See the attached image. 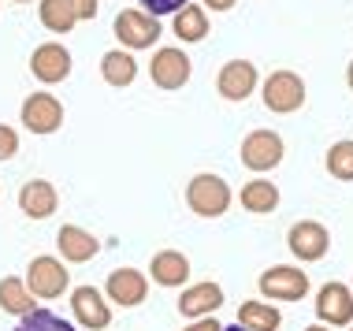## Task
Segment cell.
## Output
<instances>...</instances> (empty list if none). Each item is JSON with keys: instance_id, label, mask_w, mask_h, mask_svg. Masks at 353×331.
<instances>
[{"instance_id": "obj_7", "label": "cell", "mask_w": 353, "mask_h": 331, "mask_svg": "<svg viewBox=\"0 0 353 331\" xmlns=\"http://www.w3.org/2000/svg\"><path fill=\"white\" fill-rule=\"evenodd\" d=\"M19 123L30 134H56L63 127V105L56 93H30L19 108Z\"/></svg>"}, {"instance_id": "obj_1", "label": "cell", "mask_w": 353, "mask_h": 331, "mask_svg": "<svg viewBox=\"0 0 353 331\" xmlns=\"http://www.w3.org/2000/svg\"><path fill=\"white\" fill-rule=\"evenodd\" d=\"M231 201H234V194H231V186H227V179H219L212 172H201V175H194L186 183V205H190V212L205 216V220L223 216L227 209H231Z\"/></svg>"}, {"instance_id": "obj_4", "label": "cell", "mask_w": 353, "mask_h": 331, "mask_svg": "<svg viewBox=\"0 0 353 331\" xmlns=\"http://www.w3.org/2000/svg\"><path fill=\"white\" fill-rule=\"evenodd\" d=\"M256 287L268 301H301L309 294V272L294 268V264H275V268L261 272Z\"/></svg>"}, {"instance_id": "obj_16", "label": "cell", "mask_w": 353, "mask_h": 331, "mask_svg": "<svg viewBox=\"0 0 353 331\" xmlns=\"http://www.w3.org/2000/svg\"><path fill=\"white\" fill-rule=\"evenodd\" d=\"M56 250H60L63 264H85V261H93V257L101 253V242L93 239L85 227L63 223L60 231H56Z\"/></svg>"}, {"instance_id": "obj_5", "label": "cell", "mask_w": 353, "mask_h": 331, "mask_svg": "<svg viewBox=\"0 0 353 331\" xmlns=\"http://www.w3.org/2000/svg\"><path fill=\"white\" fill-rule=\"evenodd\" d=\"M238 157H242V164L250 168V172L264 175V172H272V168L283 164L286 146L275 130H250V134L242 138V153Z\"/></svg>"}, {"instance_id": "obj_27", "label": "cell", "mask_w": 353, "mask_h": 331, "mask_svg": "<svg viewBox=\"0 0 353 331\" xmlns=\"http://www.w3.org/2000/svg\"><path fill=\"white\" fill-rule=\"evenodd\" d=\"M138 4H141V12H145V15L160 19V15H175V12H183L190 0H138Z\"/></svg>"}, {"instance_id": "obj_31", "label": "cell", "mask_w": 353, "mask_h": 331, "mask_svg": "<svg viewBox=\"0 0 353 331\" xmlns=\"http://www.w3.org/2000/svg\"><path fill=\"white\" fill-rule=\"evenodd\" d=\"M234 4H238V0H201L205 12H208V8H212V12H231Z\"/></svg>"}, {"instance_id": "obj_36", "label": "cell", "mask_w": 353, "mask_h": 331, "mask_svg": "<svg viewBox=\"0 0 353 331\" xmlns=\"http://www.w3.org/2000/svg\"><path fill=\"white\" fill-rule=\"evenodd\" d=\"M350 331H353V328H350Z\"/></svg>"}, {"instance_id": "obj_19", "label": "cell", "mask_w": 353, "mask_h": 331, "mask_svg": "<svg viewBox=\"0 0 353 331\" xmlns=\"http://www.w3.org/2000/svg\"><path fill=\"white\" fill-rule=\"evenodd\" d=\"M101 79L108 82V86H130V82L138 79V60H134V52H127V49H112V52H104L101 56Z\"/></svg>"}, {"instance_id": "obj_2", "label": "cell", "mask_w": 353, "mask_h": 331, "mask_svg": "<svg viewBox=\"0 0 353 331\" xmlns=\"http://www.w3.org/2000/svg\"><path fill=\"white\" fill-rule=\"evenodd\" d=\"M26 290H30L34 298H41V301H52V298H60L63 290L71 287V272H68V264H63L60 257H34L30 261V268H26Z\"/></svg>"}, {"instance_id": "obj_20", "label": "cell", "mask_w": 353, "mask_h": 331, "mask_svg": "<svg viewBox=\"0 0 353 331\" xmlns=\"http://www.w3.org/2000/svg\"><path fill=\"white\" fill-rule=\"evenodd\" d=\"M238 201H242L245 212L268 216V212H275V205H279V186H275L272 179H250V183L242 186V194H238Z\"/></svg>"}, {"instance_id": "obj_32", "label": "cell", "mask_w": 353, "mask_h": 331, "mask_svg": "<svg viewBox=\"0 0 353 331\" xmlns=\"http://www.w3.org/2000/svg\"><path fill=\"white\" fill-rule=\"evenodd\" d=\"M346 86L353 90V60H350V68H346Z\"/></svg>"}, {"instance_id": "obj_17", "label": "cell", "mask_w": 353, "mask_h": 331, "mask_svg": "<svg viewBox=\"0 0 353 331\" xmlns=\"http://www.w3.org/2000/svg\"><path fill=\"white\" fill-rule=\"evenodd\" d=\"M56 205H60V194H56V186L45 183V179H30V183H23V190H19V209L30 216V220H49L56 212Z\"/></svg>"}, {"instance_id": "obj_9", "label": "cell", "mask_w": 353, "mask_h": 331, "mask_svg": "<svg viewBox=\"0 0 353 331\" xmlns=\"http://www.w3.org/2000/svg\"><path fill=\"white\" fill-rule=\"evenodd\" d=\"M286 245H290V253L301 264H312V261L327 257L331 234L320 220H298V223H290V231H286Z\"/></svg>"}, {"instance_id": "obj_6", "label": "cell", "mask_w": 353, "mask_h": 331, "mask_svg": "<svg viewBox=\"0 0 353 331\" xmlns=\"http://www.w3.org/2000/svg\"><path fill=\"white\" fill-rule=\"evenodd\" d=\"M112 30H116L123 49H127V52H138V49H152V45H157L160 23H157L152 15H145L141 8H127V12L116 15Z\"/></svg>"}, {"instance_id": "obj_24", "label": "cell", "mask_w": 353, "mask_h": 331, "mask_svg": "<svg viewBox=\"0 0 353 331\" xmlns=\"http://www.w3.org/2000/svg\"><path fill=\"white\" fill-rule=\"evenodd\" d=\"M0 309L12 313V317H26V313H34L37 305H34V294L26 290L23 279L4 276V279H0Z\"/></svg>"}, {"instance_id": "obj_13", "label": "cell", "mask_w": 353, "mask_h": 331, "mask_svg": "<svg viewBox=\"0 0 353 331\" xmlns=\"http://www.w3.org/2000/svg\"><path fill=\"white\" fill-rule=\"evenodd\" d=\"M256 82H261V74H256V63L250 60H227L216 74V90L223 101H245L256 90Z\"/></svg>"}, {"instance_id": "obj_35", "label": "cell", "mask_w": 353, "mask_h": 331, "mask_svg": "<svg viewBox=\"0 0 353 331\" xmlns=\"http://www.w3.org/2000/svg\"><path fill=\"white\" fill-rule=\"evenodd\" d=\"M15 4H30V0H15Z\"/></svg>"}, {"instance_id": "obj_22", "label": "cell", "mask_w": 353, "mask_h": 331, "mask_svg": "<svg viewBox=\"0 0 353 331\" xmlns=\"http://www.w3.org/2000/svg\"><path fill=\"white\" fill-rule=\"evenodd\" d=\"M37 19L49 34H71L79 26V15H74L71 0H41L37 4Z\"/></svg>"}, {"instance_id": "obj_30", "label": "cell", "mask_w": 353, "mask_h": 331, "mask_svg": "<svg viewBox=\"0 0 353 331\" xmlns=\"http://www.w3.org/2000/svg\"><path fill=\"white\" fill-rule=\"evenodd\" d=\"M183 331H223V324L216 317H201V320H190V328H183Z\"/></svg>"}, {"instance_id": "obj_33", "label": "cell", "mask_w": 353, "mask_h": 331, "mask_svg": "<svg viewBox=\"0 0 353 331\" xmlns=\"http://www.w3.org/2000/svg\"><path fill=\"white\" fill-rule=\"evenodd\" d=\"M305 331H335V328H323V324H312V328H305Z\"/></svg>"}, {"instance_id": "obj_8", "label": "cell", "mask_w": 353, "mask_h": 331, "mask_svg": "<svg viewBox=\"0 0 353 331\" xmlns=\"http://www.w3.org/2000/svg\"><path fill=\"white\" fill-rule=\"evenodd\" d=\"M190 71H194V63H190V56L183 49H175V45H164V49H157L152 52V60H149V79H152V86H160V90H183L186 82H190Z\"/></svg>"}, {"instance_id": "obj_15", "label": "cell", "mask_w": 353, "mask_h": 331, "mask_svg": "<svg viewBox=\"0 0 353 331\" xmlns=\"http://www.w3.org/2000/svg\"><path fill=\"white\" fill-rule=\"evenodd\" d=\"M223 305V287L212 279L194 283V287H183L179 294V313L186 320H201V317H216V309Z\"/></svg>"}, {"instance_id": "obj_23", "label": "cell", "mask_w": 353, "mask_h": 331, "mask_svg": "<svg viewBox=\"0 0 353 331\" xmlns=\"http://www.w3.org/2000/svg\"><path fill=\"white\" fill-rule=\"evenodd\" d=\"M171 30H175V37H179V41H186V45L205 41V34H208V12H205L201 4H186L183 12H175Z\"/></svg>"}, {"instance_id": "obj_28", "label": "cell", "mask_w": 353, "mask_h": 331, "mask_svg": "<svg viewBox=\"0 0 353 331\" xmlns=\"http://www.w3.org/2000/svg\"><path fill=\"white\" fill-rule=\"evenodd\" d=\"M15 153H19V134H15V127L0 123V160H12Z\"/></svg>"}, {"instance_id": "obj_21", "label": "cell", "mask_w": 353, "mask_h": 331, "mask_svg": "<svg viewBox=\"0 0 353 331\" xmlns=\"http://www.w3.org/2000/svg\"><path fill=\"white\" fill-rule=\"evenodd\" d=\"M283 317L272 301H242L238 305V328L245 331H279Z\"/></svg>"}, {"instance_id": "obj_11", "label": "cell", "mask_w": 353, "mask_h": 331, "mask_svg": "<svg viewBox=\"0 0 353 331\" xmlns=\"http://www.w3.org/2000/svg\"><path fill=\"white\" fill-rule=\"evenodd\" d=\"M71 313L85 331H104L112 324V305L97 287H74L71 290Z\"/></svg>"}, {"instance_id": "obj_34", "label": "cell", "mask_w": 353, "mask_h": 331, "mask_svg": "<svg viewBox=\"0 0 353 331\" xmlns=\"http://www.w3.org/2000/svg\"><path fill=\"white\" fill-rule=\"evenodd\" d=\"M223 331H245V328H238V324H231V328H223Z\"/></svg>"}, {"instance_id": "obj_10", "label": "cell", "mask_w": 353, "mask_h": 331, "mask_svg": "<svg viewBox=\"0 0 353 331\" xmlns=\"http://www.w3.org/2000/svg\"><path fill=\"white\" fill-rule=\"evenodd\" d=\"M316 317L323 328H350L353 324V290L346 283H323L316 290Z\"/></svg>"}, {"instance_id": "obj_29", "label": "cell", "mask_w": 353, "mask_h": 331, "mask_svg": "<svg viewBox=\"0 0 353 331\" xmlns=\"http://www.w3.org/2000/svg\"><path fill=\"white\" fill-rule=\"evenodd\" d=\"M74 15H79V23H90V19H97V0H71Z\"/></svg>"}, {"instance_id": "obj_26", "label": "cell", "mask_w": 353, "mask_h": 331, "mask_svg": "<svg viewBox=\"0 0 353 331\" xmlns=\"http://www.w3.org/2000/svg\"><path fill=\"white\" fill-rule=\"evenodd\" d=\"M15 331H74V324H68L63 317L49 313V309H34V313L19 317Z\"/></svg>"}, {"instance_id": "obj_3", "label": "cell", "mask_w": 353, "mask_h": 331, "mask_svg": "<svg viewBox=\"0 0 353 331\" xmlns=\"http://www.w3.org/2000/svg\"><path fill=\"white\" fill-rule=\"evenodd\" d=\"M261 97H264V108L268 112L290 116V112H298L305 105V82L294 71H272L261 86Z\"/></svg>"}, {"instance_id": "obj_12", "label": "cell", "mask_w": 353, "mask_h": 331, "mask_svg": "<svg viewBox=\"0 0 353 331\" xmlns=\"http://www.w3.org/2000/svg\"><path fill=\"white\" fill-rule=\"evenodd\" d=\"M149 294V276L145 272H138V268H116V272H108V283H104V298L108 301H116V305L123 309H134L141 305Z\"/></svg>"}, {"instance_id": "obj_14", "label": "cell", "mask_w": 353, "mask_h": 331, "mask_svg": "<svg viewBox=\"0 0 353 331\" xmlns=\"http://www.w3.org/2000/svg\"><path fill=\"white\" fill-rule=\"evenodd\" d=\"M30 71L37 82H45V86H56V82H63L71 74V52L63 49L60 41H45L37 45L34 56H30Z\"/></svg>"}, {"instance_id": "obj_18", "label": "cell", "mask_w": 353, "mask_h": 331, "mask_svg": "<svg viewBox=\"0 0 353 331\" xmlns=\"http://www.w3.org/2000/svg\"><path fill=\"white\" fill-rule=\"evenodd\" d=\"M149 276L157 287H186V279H190V257L186 253H179V250H160V253H152V264H149Z\"/></svg>"}, {"instance_id": "obj_25", "label": "cell", "mask_w": 353, "mask_h": 331, "mask_svg": "<svg viewBox=\"0 0 353 331\" xmlns=\"http://www.w3.org/2000/svg\"><path fill=\"white\" fill-rule=\"evenodd\" d=\"M323 164H327L331 179H339V183H353V141H335V146L327 149V157H323Z\"/></svg>"}]
</instances>
